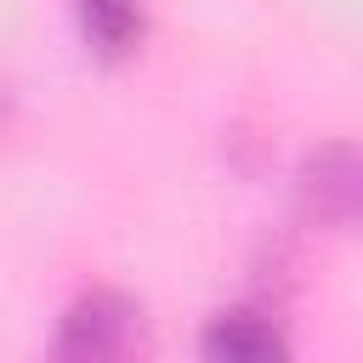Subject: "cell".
Segmentation results:
<instances>
[{
  "label": "cell",
  "mask_w": 363,
  "mask_h": 363,
  "mask_svg": "<svg viewBox=\"0 0 363 363\" xmlns=\"http://www.w3.org/2000/svg\"><path fill=\"white\" fill-rule=\"evenodd\" d=\"M142 357V312L119 289L79 295L51 340V363H136Z\"/></svg>",
  "instance_id": "6da1fadb"
},
{
  "label": "cell",
  "mask_w": 363,
  "mask_h": 363,
  "mask_svg": "<svg viewBox=\"0 0 363 363\" xmlns=\"http://www.w3.org/2000/svg\"><path fill=\"white\" fill-rule=\"evenodd\" d=\"M204 363H289V346L278 335V323H267L261 312H216L204 323V340H199Z\"/></svg>",
  "instance_id": "7a4b0ae2"
},
{
  "label": "cell",
  "mask_w": 363,
  "mask_h": 363,
  "mask_svg": "<svg viewBox=\"0 0 363 363\" xmlns=\"http://www.w3.org/2000/svg\"><path fill=\"white\" fill-rule=\"evenodd\" d=\"M301 193L323 221H352V210H357V159H352V147L346 142L318 147L301 170Z\"/></svg>",
  "instance_id": "3957f363"
},
{
  "label": "cell",
  "mask_w": 363,
  "mask_h": 363,
  "mask_svg": "<svg viewBox=\"0 0 363 363\" xmlns=\"http://www.w3.org/2000/svg\"><path fill=\"white\" fill-rule=\"evenodd\" d=\"M74 11H79L85 40H91L102 57L130 51L136 34H142V6H136V0H74Z\"/></svg>",
  "instance_id": "277c9868"
}]
</instances>
